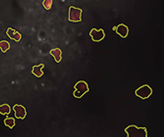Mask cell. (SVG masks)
<instances>
[{
  "instance_id": "1",
  "label": "cell",
  "mask_w": 164,
  "mask_h": 137,
  "mask_svg": "<svg viewBox=\"0 0 164 137\" xmlns=\"http://www.w3.org/2000/svg\"><path fill=\"white\" fill-rule=\"evenodd\" d=\"M124 131L128 137H148V130L146 127L130 125L126 127Z\"/></svg>"
},
{
  "instance_id": "2",
  "label": "cell",
  "mask_w": 164,
  "mask_h": 137,
  "mask_svg": "<svg viewBox=\"0 0 164 137\" xmlns=\"http://www.w3.org/2000/svg\"><path fill=\"white\" fill-rule=\"evenodd\" d=\"M74 88L75 91H73V96L75 98L80 99L89 91V84L85 82V81H78V82L74 85Z\"/></svg>"
},
{
  "instance_id": "3",
  "label": "cell",
  "mask_w": 164,
  "mask_h": 137,
  "mask_svg": "<svg viewBox=\"0 0 164 137\" xmlns=\"http://www.w3.org/2000/svg\"><path fill=\"white\" fill-rule=\"evenodd\" d=\"M153 94V89L149 85L145 84L139 86L138 89H136L135 95L142 100H147Z\"/></svg>"
},
{
  "instance_id": "4",
  "label": "cell",
  "mask_w": 164,
  "mask_h": 137,
  "mask_svg": "<svg viewBox=\"0 0 164 137\" xmlns=\"http://www.w3.org/2000/svg\"><path fill=\"white\" fill-rule=\"evenodd\" d=\"M83 10L81 8L71 6L68 9V21L72 23H79L82 21Z\"/></svg>"
},
{
  "instance_id": "5",
  "label": "cell",
  "mask_w": 164,
  "mask_h": 137,
  "mask_svg": "<svg viewBox=\"0 0 164 137\" xmlns=\"http://www.w3.org/2000/svg\"><path fill=\"white\" fill-rule=\"evenodd\" d=\"M89 36L91 37L92 40L93 42H100L105 38L106 34H105L104 30L102 29H97L93 28V29H92V30L89 33Z\"/></svg>"
},
{
  "instance_id": "6",
  "label": "cell",
  "mask_w": 164,
  "mask_h": 137,
  "mask_svg": "<svg viewBox=\"0 0 164 137\" xmlns=\"http://www.w3.org/2000/svg\"><path fill=\"white\" fill-rule=\"evenodd\" d=\"M13 111H14V116L17 119L24 120L27 116V110L25 106L23 105H18L15 104L13 106Z\"/></svg>"
},
{
  "instance_id": "7",
  "label": "cell",
  "mask_w": 164,
  "mask_h": 137,
  "mask_svg": "<svg viewBox=\"0 0 164 137\" xmlns=\"http://www.w3.org/2000/svg\"><path fill=\"white\" fill-rule=\"evenodd\" d=\"M113 31L116 32V33L118 34L121 38H126L128 35V33H129V29L127 25H125L124 24H121L117 26L113 27L112 29Z\"/></svg>"
},
{
  "instance_id": "8",
  "label": "cell",
  "mask_w": 164,
  "mask_h": 137,
  "mask_svg": "<svg viewBox=\"0 0 164 137\" xmlns=\"http://www.w3.org/2000/svg\"><path fill=\"white\" fill-rule=\"evenodd\" d=\"M7 36L12 40H14L15 42H19L22 39V34L19 32L16 31L15 29H12V28H8L6 31Z\"/></svg>"
},
{
  "instance_id": "9",
  "label": "cell",
  "mask_w": 164,
  "mask_h": 137,
  "mask_svg": "<svg viewBox=\"0 0 164 137\" xmlns=\"http://www.w3.org/2000/svg\"><path fill=\"white\" fill-rule=\"evenodd\" d=\"M43 67H44V64H43V63L39 65H34V67H32V74L37 77H41L43 75Z\"/></svg>"
},
{
  "instance_id": "10",
  "label": "cell",
  "mask_w": 164,
  "mask_h": 137,
  "mask_svg": "<svg viewBox=\"0 0 164 137\" xmlns=\"http://www.w3.org/2000/svg\"><path fill=\"white\" fill-rule=\"evenodd\" d=\"M49 53L51 56L54 57L55 62H57V63H59L61 62V60H62V51H61V49H59V48H54V49L51 50Z\"/></svg>"
},
{
  "instance_id": "11",
  "label": "cell",
  "mask_w": 164,
  "mask_h": 137,
  "mask_svg": "<svg viewBox=\"0 0 164 137\" xmlns=\"http://www.w3.org/2000/svg\"><path fill=\"white\" fill-rule=\"evenodd\" d=\"M11 106L8 104H3L0 105V114L3 116H8L11 113Z\"/></svg>"
},
{
  "instance_id": "12",
  "label": "cell",
  "mask_w": 164,
  "mask_h": 137,
  "mask_svg": "<svg viewBox=\"0 0 164 137\" xmlns=\"http://www.w3.org/2000/svg\"><path fill=\"white\" fill-rule=\"evenodd\" d=\"M3 123H4V125H5L6 126H8V128H10V129H13V127L15 126V119H14L13 117H7L5 119L3 120Z\"/></svg>"
},
{
  "instance_id": "13",
  "label": "cell",
  "mask_w": 164,
  "mask_h": 137,
  "mask_svg": "<svg viewBox=\"0 0 164 137\" xmlns=\"http://www.w3.org/2000/svg\"><path fill=\"white\" fill-rule=\"evenodd\" d=\"M9 48H10V43L8 41H6V40L0 41V50L3 53L8 52Z\"/></svg>"
},
{
  "instance_id": "14",
  "label": "cell",
  "mask_w": 164,
  "mask_h": 137,
  "mask_svg": "<svg viewBox=\"0 0 164 137\" xmlns=\"http://www.w3.org/2000/svg\"><path fill=\"white\" fill-rule=\"evenodd\" d=\"M53 0H43V6L46 10H49L52 8Z\"/></svg>"
}]
</instances>
